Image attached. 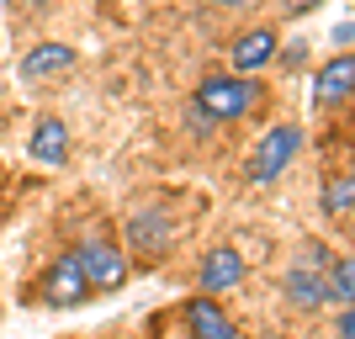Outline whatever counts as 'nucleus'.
Instances as JSON below:
<instances>
[{
    "label": "nucleus",
    "instance_id": "6ab92c4d",
    "mask_svg": "<svg viewBox=\"0 0 355 339\" xmlns=\"http://www.w3.org/2000/svg\"><path fill=\"white\" fill-rule=\"evenodd\" d=\"M212 6H250V0H212Z\"/></svg>",
    "mask_w": 355,
    "mask_h": 339
},
{
    "label": "nucleus",
    "instance_id": "1a4fd4ad",
    "mask_svg": "<svg viewBox=\"0 0 355 339\" xmlns=\"http://www.w3.org/2000/svg\"><path fill=\"white\" fill-rule=\"evenodd\" d=\"M186 329H191V339H234V318L218 308V297H191L186 302Z\"/></svg>",
    "mask_w": 355,
    "mask_h": 339
},
{
    "label": "nucleus",
    "instance_id": "9b49d317",
    "mask_svg": "<svg viewBox=\"0 0 355 339\" xmlns=\"http://www.w3.org/2000/svg\"><path fill=\"white\" fill-rule=\"evenodd\" d=\"M170 238H175V228H170L164 212H133V218H128V244H133L138 254H164Z\"/></svg>",
    "mask_w": 355,
    "mask_h": 339
},
{
    "label": "nucleus",
    "instance_id": "423d86ee",
    "mask_svg": "<svg viewBox=\"0 0 355 339\" xmlns=\"http://www.w3.org/2000/svg\"><path fill=\"white\" fill-rule=\"evenodd\" d=\"M196 281H202V297H218V292H234L244 281V254L234 244H212L196 266Z\"/></svg>",
    "mask_w": 355,
    "mask_h": 339
},
{
    "label": "nucleus",
    "instance_id": "f3484780",
    "mask_svg": "<svg viewBox=\"0 0 355 339\" xmlns=\"http://www.w3.org/2000/svg\"><path fill=\"white\" fill-rule=\"evenodd\" d=\"M334 334H340V339H355V313H350V308H340V318H334Z\"/></svg>",
    "mask_w": 355,
    "mask_h": 339
},
{
    "label": "nucleus",
    "instance_id": "39448f33",
    "mask_svg": "<svg viewBox=\"0 0 355 339\" xmlns=\"http://www.w3.org/2000/svg\"><path fill=\"white\" fill-rule=\"evenodd\" d=\"M276 53H282L276 27H250V32H239L234 48H228L234 74H260V69H270V64H276Z\"/></svg>",
    "mask_w": 355,
    "mask_h": 339
},
{
    "label": "nucleus",
    "instance_id": "aec40b11",
    "mask_svg": "<svg viewBox=\"0 0 355 339\" xmlns=\"http://www.w3.org/2000/svg\"><path fill=\"white\" fill-rule=\"evenodd\" d=\"M234 339H244V334H234Z\"/></svg>",
    "mask_w": 355,
    "mask_h": 339
},
{
    "label": "nucleus",
    "instance_id": "7ed1b4c3",
    "mask_svg": "<svg viewBox=\"0 0 355 339\" xmlns=\"http://www.w3.org/2000/svg\"><path fill=\"white\" fill-rule=\"evenodd\" d=\"M74 260H80V270H85L90 292H117V286H128V254H122V244H112V238H85L80 250H74Z\"/></svg>",
    "mask_w": 355,
    "mask_h": 339
},
{
    "label": "nucleus",
    "instance_id": "0eeeda50",
    "mask_svg": "<svg viewBox=\"0 0 355 339\" xmlns=\"http://www.w3.org/2000/svg\"><path fill=\"white\" fill-rule=\"evenodd\" d=\"M27 154L37 164H48V170H59L69 159V128L59 117H37L32 122V138H27Z\"/></svg>",
    "mask_w": 355,
    "mask_h": 339
},
{
    "label": "nucleus",
    "instance_id": "9d476101",
    "mask_svg": "<svg viewBox=\"0 0 355 339\" xmlns=\"http://www.w3.org/2000/svg\"><path fill=\"white\" fill-rule=\"evenodd\" d=\"M21 80H53V74H69L74 69V48L69 43H37L21 53Z\"/></svg>",
    "mask_w": 355,
    "mask_h": 339
},
{
    "label": "nucleus",
    "instance_id": "6e6552de",
    "mask_svg": "<svg viewBox=\"0 0 355 339\" xmlns=\"http://www.w3.org/2000/svg\"><path fill=\"white\" fill-rule=\"evenodd\" d=\"M350 85H355V59L350 53H334V59L318 69V80H313V101L329 112V106L350 101Z\"/></svg>",
    "mask_w": 355,
    "mask_h": 339
},
{
    "label": "nucleus",
    "instance_id": "f8f14e48",
    "mask_svg": "<svg viewBox=\"0 0 355 339\" xmlns=\"http://www.w3.org/2000/svg\"><path fill=\"white\" fill-rule=\"evenodd\" d=\"M282 297L292 302V308H302V313H313V308H324L329 297H324V270H286V281H282Z\"/></svg>",
    "mask_w": 355,
    "mask_h": 339
},
{
    "label": "nucleus",
    "instance_id": "a211bd4d",
    "mask_svg": "<svg viewBox=\"0 0 355 339\" xmlns=\"http://www.w3.org/2000/svg\"><path fill=\"white\" fill-rule=\"evenodd\" d=\"M21 6H32V11H48V6H53V0H21Z\"/></svg>",
    "mask_w": 355,
    "mask_h": 339
},
{
    "label": "nucleus",
    "instance_id": "f03ea898",
    "mask_svg": "<svg viewBox=\"0 0 355 339\" xmlns=\"http://www.w3.org/2000/svg\"><path fill=\"white\" fill-rule=\"evenodd\" d=\"M297 154H302V128H297V122H276V128L260 133V144H254L244 175H250L254 186H270V180H282L286 170H292Z\"/></svg>",
    "mask_w": 355,
    "mask_h": 339
},
{
    "label": "nucleus",
    "instance_id": "20e7f679",
    "mask_svg": "<svg viewBox=\"0 0 355 339\" xmlns=\"http://www.w3.org/2000/svg\"><path fill=\"white\" fill-rule=\"evenodd\" d=\"M37 302H48V308H80V302H90V281L80 270V260H74V250L53 254V266L43 270V286H37Z\"/></svg>",
    "mask_w": 355,
    "mask_h": 339
},
{
    "label": "nucleus",
    "instance_id": "2eb2a0df",
    "mask_svg": "<svg viewBox=\"0 0 355 339\" xmlns=\"http://www.w3.org/2000/svg\"><path fill=\"white\" fill-rule=\"evenodd\" d=\"M282 6V16H308V11H318V0H276Z\"/></svg>",
    "mask_w": 355,
    "mask_h": 339
},
{
    "label": "nucleus",
    "instance_id": "ddd939ff",
    "mask_svg": "<svg viewBox=\"0 0 355 339\" xmlns=\"http://www.w3.org/2000/svg\"><path fill=\"white\" fill-rule=\"evenodd\" d=\"M350 207H355V180H350V170H340V175L324 180V191H318V212H324L329 223H350Z\"/></svg>",
    "mask_w": 355,
    "mask_h": 339
},
{
    "label": "nucleus",
    "instance_id": "f257e3e1",
    "mask_svg": "<svg viewBox=\"0 0 355 339\" xmlns=\"http://www.w3.org/2000/svg\"><path fill=\"white\" fill-rule=\"evenodd\" d=\"M270 90L260 85V74H207L191 96V112L207 117V128H223V122H244L254 112H266Z\"/></svg>",
    "mask_w": 355,
    "mask_h": 339
},
{
    "label": "nucleus",
    "instance_id": "4468645a",
    "mask_svg": "<svg viewBox=\"0 0 355 339\" xmlns=\"http://www.w3.org/2000/svg\"><path fill=\"white\" fill-rule=\"evenodd\" d=\"M324 297L334 302V308H350V297H355V266H350V254H334L324 266Z\"/></svg>",
    "mask_w": 355,
    "mask_h": 339
},
{
    "label": "nucleus",
    "instance_id": "dca6fc26",
    "mask_svg": "<svg viewBox=\"0 0 355 339\" xmlns=\"http://www.w3.org/2000/svg\"><path fill=\"white\" fill-rule=\"evenodd\" d=\"M350 37H355V21L345 16L340 27H334V48H340V53H350Z\"/></svg>",
    "mask_w": 355,
    "mask_h": 339
}]
</instances>
